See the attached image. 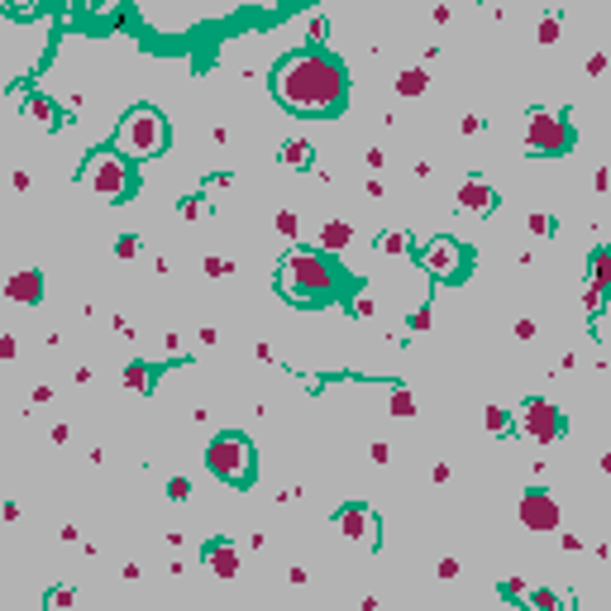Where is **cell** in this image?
<instances>
[{
	"instance_id": "obj_25",
	"label": "cell",
	"mask_w": 611,
	"mask_h": 611,
	"mask_svg": "<svg viewBox=\"0 0 611 611\" xmlns=\"http://www.w3.org/2000/svg\"><path fill=\"white\" fill-rule=\"evenodd\" d=\"M525 229H530V234H554V215H535V210H530Z\"/></svg>"
},
{
	"instance_id": "obj_9",
	"label": "cell",
	"mask_w": 611,
	"mask_h": 611,
	"mask_svg": "<svg viewBox=\"0 0 611 611\" xmlns=\"http://www.w3.org/2000/svg\"><path fill=\"white\" fill-rule=\"evenodd\" d=\"M334 525H339L354 544H363V549L378 544V516H373V507H363V502H344V507L334 511Z\"/></svg>"
},
{
	"instance_id": "obj_40",
	"label": "cell",
	"mask_w": 611,
	"mask_h": 611,
	"mask_svg": "<svg viewBox=\"0 0 611 611\" xmlns=\"http://www.w3.org/2000/svg\"><path fill=\"white\" fill-rule=\"evenodd\" d=\"M368 459H373V463H387V459H392V449H387V444H373V449H368Z\"/></svg>"
},
{
	"instance_id": "obj_13",
	"label": "cell",
	"mask_w": 611,
	"mask_h": 611,
	"mask_svg": "<svg viewBox=\"0 0 611 611\" xmlns=\"http://www.w3.org/2000/svg\"><path fill=\"white\" fill-rule=\"evenodd\" d=\"M205 568H210L215 578H234V573H239V549H234L229 540H210V544H205Z\"/></svg>"
},
{
	"instance_id": "obj_4",
	"label": "cell",
	"mask_w": 611,
	"mask_h": 611,
	"mask_svg": "<svg viewBox=\"0 0 611 611\" xmlns=\"http://www.w3.org/2000/svg\"><path fill=\"white\" fill-rule=\"evenodd\" d=\"M82 187L101 201H129L134 196V168L124 153L105 148V153H91L87 168H82Z\"/></svg>"
},
{
	"instance_id": "obj_12",
	"label": "cell",
	"mask_w": 611,
	"mask_h": 611,
	"mask_svg": "<svg viewBox=\"0 0 611 611\" xmlns=\"http://www.w3.org/2000/svg\"><path fill=\"white\" fill-rule=\"evenodd\" d=\"M492 205H497V192H492L483 177H468V182L459 187V210H468V215H492Z\"/></svg>"
},
{
	"instance_id": "obj_38",
	"label": "cell",
	"mask_w": 611,
	"mask_h": 611,
	"mask_svg": "<svg viewBox=\"0 0 611 611\" xmlns=\"http://www.w3.org/2000/svg\"><path fill=\"white\" fill-rule=\"evenodd\" d=\"M502 592H507V597H525V592H530V588H525V583H520V578H507V588H502Z\"/></svg>"
},
{
	"instance_id": "obj_37",
	"label": "cell",
	"mask_w": 611,
	"mask_h": 611,
	"mask_svg": "<svg viewBox=\"0 0 611 611\" xmlns=\"http://www.w3.org/2000/svg\"><path fill=\"white\" fill-rule=\"evenodd\" d=\"M411 330H430V310H425V306L411 310Z\"/></svg>"
},
{
	"instance_id": "obj_39",
	"label": "cell",
	"mask_w": 611,
	"mask_h": 611,
	"mask_svg": "<svg viewBox=\"0 0 611 611\" xmlns=\"http://www.w3.org/2000/svg\"><path fill=\"white\" fill-rule=\"evenodd\" d=\"M516 339H535V320H516Z\"/></svg>"
},
{
	"instance_id": "obj_42",
	"label": "cell",
	"mask_w": 611,
	"mask_h": 611,
	"mask_svg": "<svg viewBox=\"0 0 611 611\" xmlns=\"http://www.w3.org/2000/svg\"><path fill=\"white\" fill-rule=\"evenodd\" d=\"M14 354H19V344H14L10 334H0V358H14Z\"/></svg>"
},
{
	"instance_id": "obj_17",
	"label": "cell",
	"mask_w": 611,
	"mask_h": 611,
	"mask_svg": "<svg viewBox=\"0 0 611 611\" xmlns=\"http://www.w3.org/2000/svg\"><path fill=\"white\" fill-rule=\"evenodd\" d=\"M430 87V77H425V67H406L402 77H397V96H420Z\"/></svg>"
},
{
	"instance_id": "obj_43",
	"label": "cell",
	"mask_w": 611,
	"mask_h": 611,
	"mask_svg": "<svg viewBox=\"0 0 611 611\" xmlns=\"http://www.w3.org/2000/svg\"><path fill=\"white\" fill-rule=\"evenodd\" d=\"M10 182H14V192H29V187H34V177H29V172H14Z\"/></svg>"
},
{
	"instance_id": "obj_26",
	"label": "cell",
	"mask_w": 611,
	"mask_h": 611,
	"mask_svg": "<svg viewBox=\"0 0 611 611\" xmlns=\"http://www.w3.org/2000/svg\"><path fill=\"white\" fill-rule=\"evenodd\" d=\"M525 597H530V607H544V611H554V607H559V597H554V592H544V588H530Z\"/></svg>"
},
{
	"instance_id": "obj_31",
	"label": "cell",
	"mask_w": 611,
	"mask_h": 611,
	"mask_svg": "<svg viewBox=\"0 0 611 611\" xmlns=\"http://www.w3.org/2000/svg\"><path fill=\"white\" fill-rule=\"evenodd\" d=\"M77 602V592L72 588H58V592H48V607H72Z\"/></svg>"
},
{
	"instance_id": "obj_3",
	"label": "cell",
	"mask_w": 611,
	"mask_h": 611,
	"mask_svg": "<svg viewBox=\"0 0 611 611\" xmlns=\"http://www.w3.org/2000/svg\"><path fill=\"white\" fill-rule=\"evenodd\" d=\"M163 148H168V119H163V110H153V105L129 110L124 124L115 129V153H124L129 163H134V158H158Z\"/></svg>"
},
{
	"instance_id": "obj_27",
	"label": "cell",
	"mask_w": 611,
	"mask_h": 611,
	"mask_svg": "<svg viewBox=\"0 0 611 611\" xmlns=\"http://www.w3.org/2000/svg\"><path fill=\"white\" fill-rule=\"evenodd\" d=\"M602 297H607V287H597V282L583 292V301H588V315H602Z\"/></svg>"
},
{
	"instance_id": "obj_20",
	"label": "cell",
	"mask_w": 611,
	"mask_h": 611,
	"mask_svg": "<svg viewBox=\"0 0 611 611\" xmlns=\"http://www.w3.org/2000/svg\"><path fill=\"white\" fill-rule=\"evenodd\" d=\"M148 378H153L148 363H129V368H124V387H129V392H148Z\"/></svg>"
},
{
	"instance_id": "obj_33",
	"label": "cell",
	"mask_w": 611,
	"mask_h": 611,
	"mask_svg": "<svg viewBox=\"0 0 611 611\" xmlns=\"http://www.w3.org/2000/svg\"><path fill=\"white\" fill-rule=\"evenodd\" d=\"M373 310H378V301H368V297L354 301V315H358V320H373Z\"/></svg>"
},
{
	"instance_id": "obj_6",
	"label": "cell",
	"mask_w": 611,
	"mask_h": 611,
	"mask_svg": "<svg viewBox=\"0 0 611 611\" xmlns=\"http://www.w3.org/2000/svg\"><path fill=\"white\" fill-rule=\"evenodd\" d=\"M525 148L540 153V158H559V153H568V148H573V129H568V119L554 115V110H530V119H525Z\"/></svg>"
},
{
	"instance_id": "obj_29",
	"label": "cell",
	"mask_w": 611,
	"mask_h": 611,
	"mask_svg": "<svg viewBox=\"0 0 611 611\" xmlns=\"http://www.w3.org/2000/svg\"><path fill=\"white\" fill-rule=\"evenodd\" d=\"M306 34H310V38L320 43V38L330 34V19H325V14H310V24H306Z\"/></svg>"
},
{
	"instance_id": "obj_30",
	"label": "cell",
	"mask_w": 611,
	"mask_h": 611,
	"mask_svg": "<svg viewBox=\"0 0 611 611\" xmlns=\"http://www.w3.org/2000/svg\"><path fill=\"white\" fill-rule=\"evenodd\" d=\"M168 497H172V502H187V497H192V483H187V478H172V483H168Z\"/></svg>"
},
{
	"instance_id": "obj_14",
	"label": "cell",
	"mask_w": 611,
	"mask_h": 611,
	"mask_svg": "<svg viewBox=\"0 0 611 611\" xmlns=\"http://www.w3.org/2000/svg\"><path fill=\"white\" fill-rule=\"evenodd\" d=\"M354 244V229L344 224V220H330V224H320V239H315V249L320 253H344Z\"/></svg>"
},
{
	"instance_id": "obj_21",
	"label": "cell",
	"mask_w": 611,
	"mask_h": 611,
	"mask_svg": "<svg viewBox=\"0 0 611 611\" xmlns=\"http://www.w3.org/2000/svg\"><path fill=\"white\" fill-rule=\"evenodd\" d=\"M559 29H564V19H559V14H544V19L535 24V38L549 48V43H559Z\"/></svg>"
},
{
	"instance_id": "obj_15",
	"label": "cell",
	"mask_w": 611,
	"mask_h": 611,
	"mask_svg": "<svg viewBox=\"0 0 611 611\" xmlns=\"http://www.w3.org/2000/svg\"><path fill=\"white\" fill-rule=\"evenodd\" d=\"M24 115H29V119H34L38 129H58V119H62V115H58V105L48 101V96H38V91H34V96L24 101Z\"/></svg>"
},
{
	"instance_id": "obj_19",
	"label": "cell",
	"mask_w": 611,
	"mask_h": 611,
	"mask_svg": "<svg viewBox=\"0 0 611 611\" xmlns=\"http://www.w3.org/2000/svg\"><path fill=\"white\" fill-rule=\"evenodd\" d=\"M387 411H392V415H402V420H406V415H415V397H411V387H392Z\"/></svg>"
},
{
	"instance_id": "obj_24",
	"label": "cell",
	"mask_w": 611,
	"mask_h": 611,
	"mask_svg": "<svg viewBox=\"0 0 611 611\" xmlns=\"http://www.w3.org/2000/svg\"><path fill=\"white\" fill-rule=\"evenodd\" d=\"M277 234H287V239H297V234H301V220H297V210H277Z\"/></svg>"
},
{
	"instance_id": "obj_32",
	"label": "cell",
	"mask_w": 611,
	"mask_h": 611,
	"mask_svg": "<svg viewBox=\"0 0 611 611\" xmlns=\"http://www.w3.org/2000/svg\"><path fill=\"white\" fill-rule=\"evenodd\" d=\"M182 215H187V220H201V215H205V201H201V196H192V201H182Z\"/></svg>"
},
{
	"instance_id": "obj_10",
	"label": "cell",
	"mask_w": 611,
	"mask_h": 611,
	"mask_svg": "<svg viewBox=\"0 0 611 611\" xmlns=\"http://www.w3.org/2000/svg\"><path fill=\"white\" fill-rule=\"evenodd\" d=\"M516 516H520L525 530H554V525H559V497L544 492V487H530V492L520 497Z\"/></svg>"
},
{
	"instance_id": "obj_35",
	"label": "cell",
	"mask_w": 611,
	"mask_h": 611,
	"mask_svg": "<svg viewBox=\"0 0 611 611\" xmlns=\"http://www.w3.org/2000/svg\"><path fill=\"white\" fill-rule=\"evenodd\" d=\"M588 72L602 77V72H607V53H592V58H588Z\"/></svg>"
},
{
	"instance_id": "obj_22",
	"label": "cell",
	"mask_w": 611,
	"mask_h": 611,
	"mask_svg": "<svg viewBox=\"0 0 611 611\" xmlns=\"http://www.w3.org/2000/svg\"><path fill=\"white\" fill-rule=\"evenodd\" d=\"M483 425H487L492 435H507V430H511V411L507 406H487V411H483Z\"/></svg>"
},
{
	"instance_id": "obj_5",
	"label": "cell",
	"mask_w": 611,
	"mask_h": 611,
	"mask_svg": "<svg viewBox=\"0 0 611 611\" xmlns=\"http://www.w3.org/2000/svg\"><path fill=\"white\" fill-rule=\"evenodd\" d=\"M205 468L220 478V483H249L253 478V444L234 430L215 435L210 449H205Z\"/></svg>"
},
{
	"instance_id": "obj_18",
	"label": "cell",
	"mask_w": 611,
	"mask_h": 611,
	"mask_svg": "<svg viewBox=\"0 0 611 611\" xmlns=\"http://www.w3.org/2000/svg\"><path fill=\"white\" fill-rule=\"evenodd\" d=\"M378 253H392V258H402V253H411V239L402 234V229H387V234H378Z\"/></svg>"
},
{
	"instance_id": "obj_28",
	"label": "cell",
	"mask_w": 611,
	"mask_h": 611,
	"mask_svg": "<svg viewBox=\"0 0 611 611\" xmlns=\"http://www.w3.org/2000/svg\"><path fill=\"white\" fill-rule=\"evenodd\" d=\"M229 273H234L229 258H205V277H229Z\"/></svg>"
},
{
	"instance_id": "obj_7",
	"label": "cell",
	"mask_w": 611,
	"mask_h": 611,
	"mask_svg": "<svg viewBox=\"0 0 611 611\" xmlns=\"http://www.w3.org/2000/svg\"><path fill=\"white\" fill-rule=\"evenodd\" d=\"M511 430H520V435H525V439H535V444H554V439H564L568 420H564V411L554 406V402L530 397L525 406L511 415Z\"/></svg>"
},
{
	"instance_id": "obj_1",
	"label": "cell",
	"mask_w": 611,
	"mask_h": 611,
	"mask_svg": "<svg viewBox=\"0 0 611 611\" xmlns=\"http://www.w3.org/2000/svg\"><path fill=\"white\" fill-rule=\"evenodd\" d=\"M273 96L287 105L292 115H315L330 119L349 105V72L330 53H292L273 72Z\"/></svg>"
},
{
	"instance_id": "obj_23",
	"label": "cell",
	"mask_w": 611,
	"mask_h": 611,
	"mask_svg": "<svg viewBox=\"0 0 611 611\" xmlns=\"http://www.w3.org/2000/svg\"><path fill=\"white\" fill-rule=\"evenodd\" d=\"M592 282H597V287H611V253L607 249L592 253Z\"/></svg>"
},
{
	"instance_id": "obj_34",
	"label": "cell",
	"mask_w": 611,
	"mask_h": 611,
	"mask_svg": "<svg viewBox=\"0 0 611 611\" xmlns=\"http://www.w3.org/2000/svg\"><path fill=\"white\" fill-rule=\"evenodd\" d=\"M115 253H119V258H134V253H139V239H129V234H124V239L115 244Z\"/></svg>"
},
{
	"instance_id": "obj_2",
	"label": "cell",
	"mask_w": 611,
	"mask_h": 611,
	"mask_svg": "<svg viewBox=\"0 0 611 611\" xmlns=\"http://www.w3.org/2000/svg\"><path fill=\"white\" fill-rule=\"evenodd\" d=\"M277 292L292 306H325V301H334V297L349 292V277H344V268H334L330 253H320V249H292L277 263Z\"/></svg>"
},
{
	"instance_id": "obj_8",
	"label": "cell",
	"mask_w": 611,
	"mask_h": 611,
	"mask_svg": "<svg viewBox=\"0 0 611 611\" xmlns=\"http://www.w3.org/2000/svg\"><path fill=\"white\" fill-rule=\"evenodd\" d=\"M420 268L435 277V282H459L463 273H468V249L459 244V239H430L425 249H420Z\"/></svg>"
},
{
	"instance_id": "obj_11",
	"label": "cell",
	"mask_w": 611,
	"mask_h": 611,
	"mask_svg": "<svg viewBox=\"0 0 611 611\" xmlns=\"http://www.w3.org/2000/svg\"><path fill=\"white\" fill-rule=\"evenodd\" d=\"M5 297L19 306H38L43 301V273L38 268H19V273H10L5 277Z\"/></svg>"
},
{
	"instance_id": "obj_16",
	"label": "cell",
	"mask_w": 611,
	"mask_h": 611,
	"mask_svg": "<svg viewBox=\"0 0 611 611\" xmlns=\"http://www.w3.org/2000/svg\"><path fill=\"white\" fill-rule=\"evenodd\" d=\"M282 163H287V168H310V163H315V148H310L306 139H287V143H282Z\"/></svg>"
},
{
	"instance_id": "obj_36",
	"label": "cell",
	"mask_w": 611,
	"mask_h": 611,
	"mask_svg": "<svg viewBox=\"0 0 611 611\" xmlns=\"http://www.w3.org/2000/svg\"><path fill=\"white\" fill-rule=\"evenodd\" d=\"M459 129H463V134H478V129H483V115H463Z\"/></svg>"
},
{
	"instance_id": "obj_41",
	"label": "cell",
	"mask_w": 611,
	"mask_h": 611,
	"mask_svg": "<svg viewBox=\"0 0 611 611\" xmlns=\"http://www.w3.org/2000/svg\"><path fill=\"white\" fill-rule=\"evenodd\" d=\"M439 578H459V559H439Z\"/></svg>"
}]
</instances>
